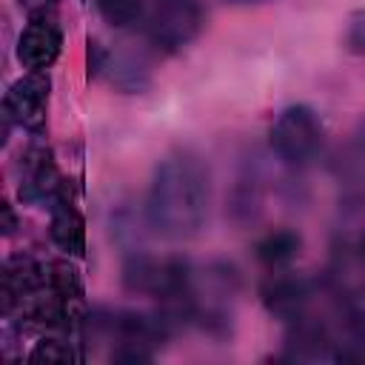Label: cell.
Segmentation results:
<instances>
[{"label":"cell","mask_w":365,"mask_h":365,"mask_svg":"<svg viewBox=\"0 0 365 365\" xmlns=\"http://www.w3.org/2000/svg\"><path fill=\"white\" fill-rule=\"evenodd\" d=\"M208 168L197 154L174 151L154 165L145 197V222L165 240H191L208 220Z\"/></svg>","instance_id":"obj_1"},{"label":"cell","mask_w":365,"mask_h":365,"mask_svg":"<svg viewBox=\"0 0 365 365\" xmlns=\"http://www.w3.org/2000/svg\"><path fill=\"white\" fill-rule=\"evenodd\" d=\"M322 145H325V125L311 106L294 103L277 114L271 125V151L285 165L291 168L308 165L311 160H317Z\"/></svg>","instance_id":"obj_2"},{"label":"cell","mask_w":365,"mask_h":365,"mask_svg":"<svg viewBox=\"0 0 365 365\" xmlns=\"http://www.w3.org/2000/svg\"><path fill=\"white\" fill-rule=\"evenodd\" d=\"M205 26L200 0H154L148 11V37L163 51H180Z\"/></svg>","instance_id":"obj_3"},{"label":"cell","mask_w":365,"mask_h":365,"mask_svg":"<svg viewBox=\"0 0 365 365\" xmlns=\"http://www.w3.org/2000/svg\"><path fill=\"white\" fill-rule=\"evenodd\" d=\"M311 299H314V282L294 271L274 268V274L265 277L259 285L262 308L279 322H294L297 317H302L308 311Z\"/></svg>","instance_id":"obj_4"},{"label":"cell","mask_w":365,"mask_h":365,"mask_svg":"<svg viewBox=\"0 0 365 365\" xmlns=\"http://www.w3.org/2000/svg\"><path fill=\"white\" fill-rule=\"evenodd\" d=\"M46 103H48V77L43 71H29L14 80L3 97V114L9 123L23 125L31 134H40L46 125Z\"/></svg>","instance_id":"obj_5"},{"label":"cell","mask_w":365,"mask_h":365,"mask_svg":"<svg viewBox=\"0 0 365 365\" xmlns=\"http://www.w3.org/2000/svg\"><path fill=\"white\" fill-rule=\"evenodd\" d=\"M63 51V31L46 14L29 20V26L17 37V60L29 71H46L57 63Z\"/></svg>","instance_id":"obj_6"},{"label":"cell","mask_w":365,"mask_h":365,"mask_svg":"<svg viewBox=\"0 0 365 365\" xmlns=\"http://www.w3.org/2000/svg\"><path fill=\"white\" fill-rule=\"evenodd\" d=\"M325 282L334 291V297L348 299H365V257L354 245H336L325 271Z\"/></svg>","instance_id":"obj_7"},{"label":"cell","mask_w":365,"mask_h":365,"mask_svg":"<svg viewBox=\"0 0 365 365\" xmlns=\"http://www.w3.org/2000/svg\"><path fill=\"white\" fill-rule=\"evenodd\" d=\"M51 240L60 251L80 257L86 251V222L80 217V211L71 205V200L60 197L51 205Z\"/></svg>","instance_id":"obj_8"},{"label":"cell","mask_w":365,"mask_h":365,"mask_svg":"<svg viewBox=\"0 0 365 365\" xmlns=\"http://www.w3.org/2000/svg\"><path fill=\"white\" fill-rule=\"evenodd\" d=\"M299 251H302V234L297 228H277L254 242V257L265 268H285L299 257Z\"/></svg>","instance_id":"obj_9"},{"label":"cell","mask_w":365,"mask_h":365,"mask_svg":"<svg viewBox=\"0 0 365 365\" xmlns=\"http://www.w3.org/2000/svg\"><path fill=\"white\" fill-rule=\"evenodd\" d=\"M103 74H108L111 86L117 91H123V94H143L151 86V77H148L145 63L137 60L134 54H111L108 51V60H106Z\"/></svg>","instance_id":"obj_10"},{"label":"cell","mask_w":365,"mask_h":365,"mask_svg":"<svg viewBox=\"0 0 365 365\" xmlns=\"http://www.w3.org/2000/svg\"><path fill=\"white\" fill-rule=\"evenodd\" d=\"M160 274H163V262L151 259L143 251H134L123 262V288L131 291V294H148V297H154L157 294V285H160Z\"/></svg>","instance_id":"obj_11"},{"label":"cell","mask_w":365,"mask_h":365,"mask_svg":"<svg viewBox=\"0 0 365 365\" xmlns=\"http://www.w3.org/2000/svg\"><path fill=\"white\" fill-rule=\"evenodd\" d=\"M94 9L111 29H131L148 17V0H94Z\"/></svg>","instance_id":"obj_12"},{"label":"cell","mask_w":365,"mask_h":365,"mask_svg":"<svg viewBox=\"0 0 365 365\" xmlns=\"http://www.w3.org/2000/svg\"><path fill=\"white\" fill-rule=\"evenodd\" d=\"M31 362H68L71 359V348L60 339H40L34 345V351L29 354Z\"/></svg>","instance_id":"obj_13"},{"label":"cell","mask_w":365,"mask_h":365,"mask_svg":"<svg viewBox=\"0 0 365 365\" xmlns=\"http://www.w3.org/2000/svg\"><path fill=\"white\" fill-rule=\"evenodd\" d=\"M345 46H348L351 54L365 57V9L351 14L348 29H345Z\"/></svg>","instance_id":"obj_14"},{"label":"cell","mask_w":365,"mask_h":365,"mask_svg":"<svg viewBox=\"0 0 365 365\" xmlns=\"http://www.w3.org/2000/svg\"><path fill=\"white\" fill-rule=\"evenodd\" d=\"M14 228H17V217H14L11 205L3 202V234H14Z\"/></svg>","instance_id":"obj_15"},{"label":"cell","mask_w":365,"mask_h":365,"mask_svg":"<svg viewBox=\"0 0 365 365\" xmlns=\"http://www.w3.org/2000/svg\"><path fill=\"white\" fill-rule=\"evenodd\" d=\"M356 248H359V254L365 257V228H362V234H359V240H356Z\"/></svg>","instance_id":"obj_16"},{"label":"cell","mask_w":365,"mask_h":365,"mask_svg":"<svg viewBox=\"0 0 365 365\" xmlns=\"http://www.w3.org/2000/svg\"><path fill=\"white\" fill-rule=\"evenodd\" d=\"M228 3H262V0H228Z\"/></svg>","instance_id":"obj_17"}]
</instances>
